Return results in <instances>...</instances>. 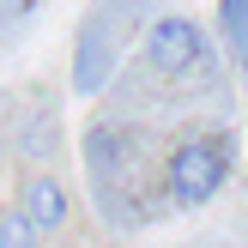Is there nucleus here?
I'll return each instance as SVG.
<instances>
[{
	"label": "nucleus",
	"instance_id": "nucleus-5",
	"mask_svg": "<svg viewBox=\"0 0 248 248\" xmlns=\"http://www.w3.org/2000/svg\"><path fill=\"white\" fill-rule=\"evenodd\" d=\"M24 212H31L36 230H61V224H67V188H61L55 176H31V188H24Z\"/></svg>",
	"mask_w": 248,
	"mask_h": 248
},
{
	"label": "nucleus",
	"instance_id": "nucleus-3",
	"mask_svg": "<svg viewBox=\"0 0 248 248\" xmlns=\"http://www.w3.org/2000/svg\"><path fill=\"white\" fill-rule=\"evenodd\" d=\"M145 61H152L157 73H194L206 61L200 24H188V18H157L152 31H145Z\"/></svg>",
	"mask_w": 248,
	"mask_h": 248
},
{
	"label": "nucleus",
	"instance_id": "nucleus-7",
	"mask_svg": "<svg viewBox=\"0 0 248 248\" xmlns=\"http://www.w3.org/2000/svg\"><path fill=\"white\" fill-rule=\"evenodd\" d=\"M6 248H36V224H31V212H6Z\"/></svg>",
	"mask_w": 248,
	"mask_h": 248
},
{
	"label": "nucleus",
	"instance_id": "nucleus-4",
	"mask_svg": "<svg viewBox=\"0 0 248 248\" xmlns=\"http://www.w3.org/2000/svg\"><path fill=\"white\" fill-rule=\"evenodd\" d=\"M133 140H121L115 127H91V140H85V164H91V182H97V200L115 206V182L133 176Z\"/></svg>",
	"mask_w": 248,
	"mask_h": 248
},
{
	"label": "nucleus",
	"instance_id": "nucleus-2",
	"mask_svg": "<svg viewBox=\"0 0 248 248\" xmlns=\"http://www.w3.org/2000/svg\"><path fill=\"white\" fill-rule=\"evenodd\" d=\"M121 0H103V6L91 12V24L79 31V55H73V91L79 97H97L109 85V73H115V48H121V31L109 18H115Z\"/></svg>",
	"mask_w": 248,
	"mask_h": 248
},
{
	"label": "nucleus",
	"instance_id": "nucleus-1",
	"mask_svg": "<svg viewBox=\"0 0 248 248\" xmlns=\"http://www.w3.org/2000/svg\"><path fill=\"white\" fill-rule=\"evenodd\" d=\"M230 176V140L206 133V140H182L170 152V200L176 206H206Z\"/></svg>",
	"mask_w": 248,
	"mask_h": 248
},
{
	"label": "nucleus",
	"instance_id": "nucleus-6",
	"mask_svg": "<svg viewBox=\"0 0 248 248\" xmlns=\"http://www.w3.org/2000/svg\"><path fill=\"white\" fill-rule=\"evenodd\" d=\"M218 18H224V36L248 55V0H224V6H218Z\"/></svg>",
	"mask_w": 248,
	"mask_h": 248
}]
</instances>
